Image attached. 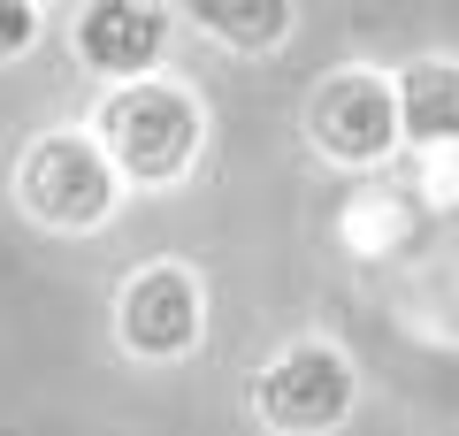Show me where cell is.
Masks as SVG:
<instances>
[{
	"label": "cell",
	"instance_id": "cell-1",
	"mask_svg": "<svg viewBox=\"0 0 459 436\" xmlns=\"http://www.w3.org/2000/svg\"><path fill=\"white\" fill-rule=\"evenodd\" d=\"M92 138L108 145V161H115L123 184L169 192V184H184L199 169V153H207V108H199V92H184V84H169V77H123V84L100 92Z\"/></svg>",
	"mask_w": 459,
	"mask_h": 436
},
{
	"label": "cell",
	"instance_id": "cell-2",
	"mask_svg": "<svg viewBox=\"0 0 459 436\" xmlns=\"http://www.w3.org/2000/svg\"><path fill=\"white\" fill-rule=\"evenodd\" d=\"M16 207L39 230L77 238V230H100L123 207V177H115L108 145L92 130H39L16 161Z\"/></svg>",
	"mask_w": 459,
	"mask_h": 436
},
{
	"label": "cell",
	"instance_id": "cell-3",
	"mask_svg": "<svg viewBox=\"0 0 459 436\" xmlns=\"http://www.w3.org/2000/svg\"><path fill=\"white\" fill-rule=\"evenodd\" d=\"M360 405V368L344 360V344L299 337L253 375V421L276 436H329Z\"/></svg>",
	"mask_w": 459,
	"mask_h": 436
},
{
	"label": "cell",
	"instance_id": "cell-4",
	"mask_svg": "<svg viewBox=\"0 0 459 436\" xmlns=\"http://www.w3.org/2000/svg\"><path fill=\"white\" fill-rule=\"evenodd\" d=\"M307 145L337 169H383L398 153V92L383 69L344 62L307 92Z\"/></svg>",
	"mask_w": 459,
	"mask_h": 436
},
{
	"label": "cell",
	"instance_id": "cell-5",
	"mask_svg": "<svg viewBox=\"0 0 459 436\" xmlns=\"http://www.w3.org/2000/svg\"><path fill=\"white\" fill-rule=\"evenodd\" d=\"M207 337V283L192 260H146L138 275H123L115 291V344L146 368L192 360Z\"/></svg>",
	"mask_w": 459,
	"mask_h": 436
},
{
	"label": "cell",
	"instance_id": "cell-6",
	"mask_svg": "<svg viewBox=\"0 0 459 436\" xmlns=\"http://www.w3.org/2000/svg\"><path fill=\"white\" fill-rule=\"evenodd\" d=\"M169 39H177V0H84L69 16V54L108 84L153 77Z\"/></svg>",
	"mask_w": 459,
	"mask_h": 436
},
{
	"label": "cell",
	"instance_id": "cell-7",
	"mask_svg": "<svg viewBox=\"0 0 459 436\" xmlns=\"http://www.w3.org/2000/svg\"><path fill=\"white\" fill-rule=\"evenodd\" d=\"M398 92V138L421 153H452L459 145V54H421V62L391 69Z\"/></svg>",
	"mask_w": 459,
	"mask_h": 436
},
{
	"label": "cell",
	"instance_id": "cell-8",
	"mask_svg": "<svg viewBox=\"0 0 459 436\" xmlns=\"http://www.w3.org/2000/svg\"><path fill=\"white\" fill-rule=\"evenodd\" d=\"M177 16L222 54H276L299 31V0H177Z\"/></svg>",
	"mask_w": 459,
	"mask_h": 436
},
{
	"label": "cell",
	"instance_id": "cell-9",
	"mask_svg": "<svg viewBox=\"0 0 459 436\" xmlns=\"http://www.w3.org/2000/svg\"><path fill=\"white\" fill-rule=\"evenodd\" d=\"M47 16H39V0H0V62H23L39 47Z\"/></svg>",
	"mask_w": 459,
	"mask_h": 436
}]
</instances>
